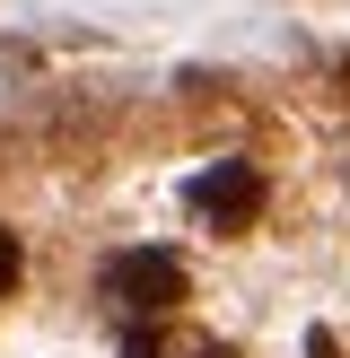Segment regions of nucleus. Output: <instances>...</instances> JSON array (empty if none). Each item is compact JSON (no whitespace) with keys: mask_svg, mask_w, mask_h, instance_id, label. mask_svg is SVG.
Returning <instances> with one entry per match:
<instances>
[{"mask_svg":"<svg viewBox=\"0 0 350 358\" xmlns=\"http://www.w3.org/2000/svg\"><path fill=\"white\" fill-rule=\"evenodd\" d=\"M262 201H272V184H262L254 157H210V166L192 175V219L219 227V236H245V227L262 219Z\"/></svg>","mask_w":350,"mask_h":358,"instance_id":"obj_1","label":"nucleus"},{"mask_svg":"<svg viewBox=\"0 0 350 358\" xmlns=\"http://www.w3.org/2000/svg\"><path fill=\"white\" fill-rule=\"evenodd\" d=\"M18 289V245H9V227H0V297Z\"/></svg>","mask_w":350,"mask_h":358,"instance_id":"obj_4","label":"nucleus"},{"mask_svg":"<svg viewBox=\"0 0 350 358\" xmlns=\"http://www.w3.org/2000/svg\"><path fill=\"white\" fill-rule=\"evenodd\" d=\"M122 358H227V350H210V341H192V332H140Z\"/></svg>","mask_w":350,"mask_h":358,"instance_id":"obj_3","label":"nucleus"},{"mask_svg":"<svg viewBox=\"0 0 350 358\" xmlns=\"http://www.w3.org/2000/svg\"><path fill=\"white\" fill-rule=\"evenodd\" d=\"M97 289H105L114 315H167L175 297H184V262L158 254V245H140V254H114V262H105Z\"/></svg>","mask_w":350,"mask_h":358,"instance_id":"obj_2","label":"nucleus"}]
</instances>
